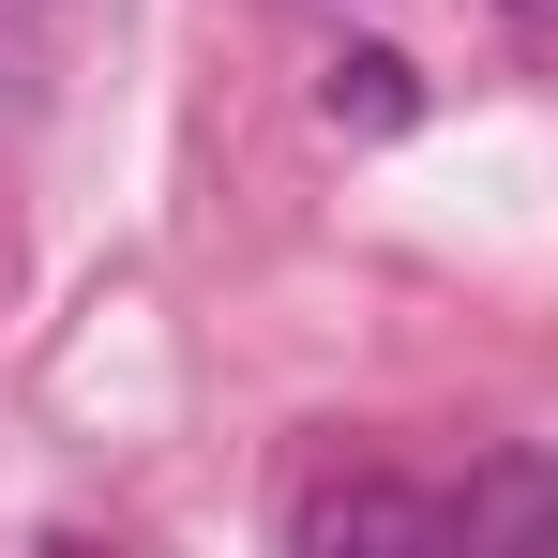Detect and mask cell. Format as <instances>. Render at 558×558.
Instances as JSON below:
<instances>
[{
	"mask_svg": "<svg viewBox=\"0 0 558 558\" xmlns=\"http://www.w3.org/2000/svg\"><path fill=\"white\" fill-rule=\"evenodd\" d=\"M287 544L302 558H423V544H453V498H423L392 468H332V483L287 498Z\"/></svg>",
	"mask_w": 558,
	"mask_h": 558,
	"instance_id": "cell-1",
	"label": "cell"
},
{
	"mask_svg": "<svg viewBox=\"0 0 558 558\" xmlns=\"http://www.w3.org/2000/svg\"><path fill=\"white\" fill-rule=\"evenodd\" d=\"M453 544L468 558H558V453H483L453 483Z\"/></svg>",
	"mask_w": 558,
	"mask_h": 558,
	"instance_id": "cell-2",
	"label": "cell"
},
{
	"mask_svg": "<svg viewBox=\"0 0 558 558\" xmlns=\"http://www.w3.org/2000/svg\"><path fill=\"white\" fill-rule=\"evenodd\" d=\"M317 106H332V136H408V121H423V61L363 31V46L317 61Z\"/></svg>",
	"mask_w": 558,
	"mask_h": 558,
	"instance_id": "cell-3",
	"label": "cell"
}]
</instances>
